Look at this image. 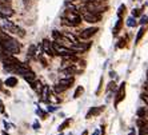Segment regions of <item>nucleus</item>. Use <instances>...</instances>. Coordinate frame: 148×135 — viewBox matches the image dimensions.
<instances>
[{
    "mask_svg": "<svg viewBox=\"0 0 148 135\" xmlns=\"http://www.w3.org/2000/svg\"><path fill=\"white\" fill-rule=\"evenodd\" d=\"M83 94H84V87H83V86H77V87H76V91L73 92V99L80 98Z\"/></svg>",
    "mask_w": 148,
    "mask_h": 135,
    "instance_id": "nucleus-13",
    "label": "nucleus"
},
{
    "mask_svg": "<svg viewBox=\"0 0 148 135\" xmlns=\"http://www.w3.org/2000/svg\"><path fill=\"white\" fill-rule=\"evenodd\" d=\"M110 75H111V78H115V76H116V74H115L114 71H111V72H110Z\"/></svg>",
    "mask_w": 148,
    "mask_h": 135,
    "instance_id": "nucleus-36",
    "label": "nucleus"
},
{
    "mask_svg": "<svg viewBox=\"0 0 148 135\" xmlns=\"http://www.w3.org/2000/svg\"><path fill=\"white\" fill-rule=\"evenodd\" d=\"M141 99L145 102V104H147V107H148V94H141Z\"/></svg>",
    "mask_w": 148,
    "mask_h": 135,
    "instance_id": "nucleus-28",
    "label": "nucleus"
},
{
    "mask_svg": "<svg viewBox=\"0 0 148 135\" xmlns=\"http://www.w3.org/2000/svg\"><path fill=\"white\" fill-rule=\"evenodd\" d=\"M41 48H43V52H44L45 55L48 56H55V50H53V44H52L51 42H49L48 39H44L43 40V43H41Z\"/></svg>",
    "mask_w": 148,
    "mask_h": 135,
    "instance_id": "nucleus-5",
    "label": "nucleus"
},
{
    "mask_svg": "<svg viewBox=\"0 0 148 135\" xmlns=\"http://www.w3.org/2000/svg\"><path fill=\"white\" fill-rule=\"evenodd\" d=\"M103 82H104V79H103V76H101V78H100L99 87H97V90H96V95H99V94L101 92V87H103Z\"/></svg>",
    "mask_w": 148,
    "mask_h": 135,
    "instance_id": "nucleus-26",
    "label": "nucleus"
},
{
    "mask_svg": "<svg viewBox=\"0 0 148 135\" xmlns=\"http://www.w3.org/2000/svg\"><path fill=\"white\" fill-rule=\"evenodd\" d=\"M4 84L7 87H16L17 86V78H15V76H10V78H7V79L4 80Z\"/></svg>",
    "mask_w": 148,
    "mask_h": 135,
    "instance_id": "nucleus-10",
    "label": "nucleus"
},
{
    "mask_svg": "<svg viewBox=\"0 0 148 135\" xmlns=\"http://www.w3.org/2000/svg\"><path fill=\"white\" fill-rule=\"evenodd\" d=\"M117 48H123V47H125V39L121 38L119 42H117V45H116Z\"/></svg>",
    "mask_w": 148,
    "mask_h": 135,
    "instance_id": "nucleus-23",
    "label": "nucleus"
},
{
    "mask_svg": "<svg viewBox=\"0 0 148 135\" xmlns=\"http://www.w3.org/2000/svg\"><path fill=\"white\" fill-rule=\"evenodd\" d=\"M124 12H125V6H124V4H121L120 7H119V10H117V16H119V17H123Z\"/></svg>",
    "mask_w": 148,
    "mask_h": 135,
    "instance_id": "nucleus-22",
    "label": "nucleus"
},
{
    "mask_svg": "<svg viewBox=\"0 0 148 135\" xmlns=\"http://www.w3.org/2000/svg\"><path fill=\"white\" fill-rule=\"evenodd\" d=\"M3 135H8V134H7V132H3Z\"/></svg>",
    "mask_w": 148,
    "mask_h": 135,
    "instance_id": "nucleus-40",
    "label": "nucleus"
},
{
    "mask_svg": "<svg viewBox=\"0 0 148 135\" xmlns=\"http://www.w3.org/2000/svg\"><path fill=\"white\" fill-rule=\"evenodd\" d=\"M125 86H127V84H125V82H123V83L119 86V88H117L116 96H115V102H114L115 107H117V106H119V103L124 101V98H125Z\"/></svg>",
    "mask_w": 148,
    "mask_h": 135,
    "instance_id": "nucleus-4",
    "label": "nucleus"
},
{
    "mask_svg": "<svg viewBox=\"0 0 148 135\" xmlns=\"http://www.w3.org/2000/svg\"><path fill=\"white\" fill-rule=\"evenodd\" d=\"M71 123H72V119H71V118L66 119V121L63 122L62 125L59 126V128H58V130H59V131H64V130H66V128H68V126L71 125Z\"/></svg>",
    "mask_w": 148,
    "mask_h": 135,
    "instance_id": "nucleus-12",
    "label": "nucleus"
},
{
    "mask_svg": "<svg viewBox=\"0 0 148 135\" xmlns=\"http://www.w3.org/2000/svg\"><path fill=\"white\" fill-rule=\"evenodd\" d=\"M97 31H99V28H97V27H90V28H86V30H83V31L79 34V38L82 39V40H87V39L92 38V36H93L95 34H96Z\"/></svg>",
    "mask_w": 148,
    "mask_h": 135,
    "instance_id": "nucleus-6",
    "label": "nucleus"
},
{
    "mask_svg": "<svg viewBox=\"0 0 148 135\" xmlns=\"http://www.w3.org/2000/svg\"><path fill=\"white\" fill-rule=\"evenodd\" d=\"M144 32H145V27H141L140 30H139V32H138V36H136V40H135V44H138V43L140 42V39L143 38Z\"/></svg>",
    "mask_w": 148,
    "mask_h": 135,
    "instance_id": "nucleus-19",
    "label": "nucleus"
},
{
    "mask_svg": "<svg viewBox=\"0 0 148 135\" xmlns=\"http://www.w3.org/2000/svg\"><path fill=\"white\" fill-rule=\"evenodd\" d=\"M31 87H32V90H35V91H38V92H40L41 91V83L39 82V80H35L34 83H31Z\"/></svg>",
    "mask_w": 148,
    "mask_h": 135,
    "instance_id": "nucleus-16",
    "label": "nucleus"
},
{
    "mask_svg": "<svg viewBox=\"0 0 148 135\" xmlns=\"http://www.w3.org/2000/svg\"><path fill=\"white\" fill-rule=\"evenodd\" d=\"M64 36H66L67 39H69V40L72 42V44H76V43H79V40H77V38H76L75 35L69 34V32H66V34H64Z\"/></svg>",
    "mask_w": 148,
    "mask_h": 135,
    "instance_id": "nucleus-18",
    "label": "nucleus"
},
{
    "mask_svg": "<svg viewBox=\"0 0 148 135\" xmlns=\"http://www.w3.org/2000/svg\"><path fill=\"white\" fill-rule=\"evenodd\" d=\"M34 128H35V130H39V128H40V125H39L38 122H35V123H34Z\"/></svg>",
    "mask_w": 148,
    "mask_h": 135,
    "instance_id": "nucleus-33",
    "label": "nucleus"
},
{
    "mask_svg": "<svg viewBox=\"0 0 148 135\" xmlns=\"http://www.w3.org/2000/svg\"><path fill=\"white\" fill-rule=\"evenodd\" d=\"M36 45L35 44H32V45H29V50H28V52H27V56H29V58H32V56H35V54H39V52H36Z\"/></svg>",
    "mask_w": 148,
    "mask_h": 135,
    "instance_id": "nucleus-17",
    "label": "nucleus"
},
{
    "mask_svg": "<svg viewBox=\"0 0 148 135\" xmlns=\"http://www.w3.org/2000/svg\"><path fill=\"white\" fill-rule=\"evenodd\" d=\"M53 90H55V92L56 94H60V92H63V91H66L67 90V88H66V87H64V86H62V84H56V86H55V88H53Z\"/></svg>",
    "mask_w": 148,
    "mask_h": 135,
    "instance_id": "nucleus-20",
    "label": "nucleus"
},
{
    "mask_svg": "<svg viewBox=\"0 0 148 135\" xmlns=\"http://www.w3.org/2000/svg\"><path fill=\"white\" fill-rule=\"evenodd\" d=\"M82 19L83 17L77 14V11H69V10H66V12H64V15L62 17L63 23L66 25H69V27H77L82 23Z\"/></svg>",
    "mask_w": 148,
    "mask_h": 135,
    "instance_id": "nucleus-1",
    "label": "nucleus"
},
{
    "mask_svg": "<svg viewBox=\"0 0 148 135\" xmlns=\"http://www.w3.org/2000/svg\"><path fill=\"white\" fill-rule=\"evenodd\" d=\"M1 84L3 83H1V80H0V91H3V86H1Z\"/></svg>",
    "mask_w": 148,
    "mask_h": 135,
    "instance_id": "nucleus-39",
    "label": "nucleus"
},
{
    "mask_svg": "<svg viewBox=\"0 0 148 135\" xmlns=\"http://www.w3.org/2000/svg\"><path fill=\"white\" fill-rule=\"evenodd\" d=\"M55 110H56V108L53 107V106H51V107H48V111H55Z\"/></svg>",
    "mask_w": 148,
    "mask_h": 135,
    "instance_id": "nucleus-37",
    "label": "nucleus"
},
{
    "mask_svg": "<svg viewBox=\"0 0 148 135\" xmlns=\"http://www.w3.org/2000/svg\"><path fill=\"white\" fill-rule=\"evenodd\" d=\"M82 17H83V20H84V21H87V23H91V24L99 23V21L101 20V15L90 12V11H87L86 8H83V11H82Z\"/></svg>",
    "mask_w": 148,
    "mask_h": 135,
    "instance_id": "nucleus-3",
    "label": "nucleus"
},
{
    "mask_svg": "<svg viewBox=\"0 0 148 135\" xmlns=\"http://www.w3.org/2000/svg\"><path fill=\"white\" fill-rule=\"evenodd\" d=\"M139 135H148V131H147V130H144V128H140Z\"/></svg>",
    "mask_w": 148,
    "mask_h": 135,
    "instance_id": "nucleus-31",
    "label": "nucleus"
},
{
    "mask_svg": "<svg viewBox=\"0 0 148 135\" xmlns=\"http://www.w3.org/2000/svg\"><path fill=\"white\" fill-rule=\"evenodd\" d=\"M73 82H75V78H73V76H67V78H62V79L59 80V84L64 86L66 88H69V87L73 84Z\"/></svg>",
    "mask_w": 148,
    "mask_h": 135,
    "instance_id": "nucleus-8",
    "label": "nucleus"
},
{
    "mask_svg": "<svg viewBox=\"0 0 148 135\" xmlns=\"http://www.w3.org/2000/svg\"><path fill=\"white\" fill-rule=\"evenodd\" d=\"M128 135H136V131H135V128H131V130H130V134Z\"/></svg>",
    "mask_w": 148,
    "mask_h": 135,
    "instance_id": "nucleus-34",
    "label": "nucleus"
},
{
    "mask_svg": "<svg viewBox=\"0 0 148 135\" xmlns=\"http://www.w3.org/2000/svg\"><path fill=\"white\" fill-rule=\"evenodd\" d=\"M31 0H24V6H25V8H28V7H31Z\"/></svg>",
    "mask_w": 148,
    "mask_h": 135,
    "instance_id": "nucleus-32",
    "label": "nucleus"
},
{
    "mask_svg": "<svg viewBox=\"0 0 148 135\" xmlns=\"http://www.w3.org/2000/svg\"><path fill=\"white\" fill-rule=\"evenodd\" d=\"M23 78H24V79L27 80V82H28V83H29V84H31V83H34L35 80H36V75H35V74L32 72V71H29V72H28V74H25V75L23 76Z\"/></svg>",
    "mask_w": 148,
    "mask_h": 135,
    "instance_id": "nucleus-11",
    "label": "nucleus"
},
{
    "mask_svg": "<svg viewBox=\"0 0 148 135\" xmlns=\"http://www.w3.org/2000/svg\"><path fill=\"white\" fill-rule=\"evenodd\" d=\"M36 114L40 115L41 119H47V112H44V111H41L40 108H38V110H36Z\"/></svg>",
    "mask_w": 148,
    "mask_h": 135,
    "instance_id": "nucleus-24",
    "label": "nucleus"
},
{
    "mask_svg": "<svg viewBox=\"0 0 148 135\" xmlns=\"http://www.w3.org/2000/svg\"><path fill=\"white\" fill-rule=\"evenodd\" d=\"M84 3H91V1H100V0H82Z\"/></svg>",
    "mask_w": 148,
    "mask_h": 135,
    "instance_id": "nucleus-35",
    "label": "nucleus"
},
{
    "mask_svg": "<svg viewBox=\"0 0 148 135\" xmlns=\"http://www.w3.org/2000/svg\"><path fill=\"white\" fill-rule=\"evenodd\" d=\"M145 23H148V17L147 16H143L140 20V24H145Z\"/></svg>",
    "mask_w": 148,
    "mask_h": 135,
    "instance_id": "nucleus-30",
    "label": "nucleus"
},
{
    "mask_svg": "<svg viewBox=\"0 0 148 135\" xmlns=\"http://www.w3.org/2000/svg\"><path fill=\"white\" fill-rule=\"evenodd\" d=\"M127 25H128V27H136V25H138L136 17H135V16L128 17V19H127Z\"/></svg>",
    "mask_w": 148,
    "mask_h": 135,
    "instance_id": "nucleus-15",
    "label": "nucleus"
},
{
    "mask_svg": "<svg viewBox=\"0 0 148 135\" xmlns=\"http://www.w3.org/2000/svg\"><path fill=\"white\" fill-rule=\"evenodd\" d=\"M0 112H5V108H4V103H3V101H0Z\"/></svg>",
    "mask_w": 148,
    "mask_h": 135,
    "instance_id": "nucleus-29",
    "label": "nucleus"
},
{
    "mask_svg": "<svg viewBox=\"0 0 148 135\" xmlns=\"http://www.w3.org/2000/svg\"><path fill=\"white\" fill-rule=\"evenodd\" d=\"M121 25H123V20H121V17H119V20H117L116 25H115V28H114V36H116V35L119 34V31H120Z\"/></svg>",
    "mask_w": 148,
    "mask_h": 135,
    "instance_id": "nucleus-14",
    "label": "nucleus"
},
{
    "mask_svg": "<svg viewBox=\"0 0 148 135\" xmlns=\"http://www.w3.org/2000/svg\"><path fill=\"white\" fill-rule=\"evenodd\" d=\"M147 119H148V116H147Z\"/></svg>",
    "mask_w": 148,
    "mask_h": 135,
    "instance_id": "nucleus-41",
    "label": "nucleus"
},
{
    "mask_svg": "<svg viewBox=\"0 0 148 135\" xmlns=\"http://www.w3.org/2000/svg\"><path fill=\"white\" fill-rule=\"evenodd\" d=\"M141 12H143V8H135V10L132 11V16L139 17L141 15Z\"/></svg>",
    "mask_w": 148,
    "mask_h": 135,
    "instance_id": "nucleus-21",
    "label": "nucleus"
},
{
    "mask_svg": "<svg viewBox=\"0 0 148 135\" xmlns=\"http://www.w3.org/2000/svg\"><path fill=\"white\" fill-rule=\"evenodd\" d=\"M115 88H116V83H115V82H111V83L108 84V87H107V91L108 92H111V91H114Z\"/></svg>",
    "mask_w": 148,
    "mask_h": 135,
    "instance_id": "nucleus-25",
    "label": "nucleus"
},
{
    "mask_svg": "<svg viewBox=\"0 0 148 135\" xmlns=\"http://www.w3.org/2000/svg\"><path fill=\"white\" fill-rule=\"evenodd\" d=\"M82 135H88V131H87V130H84V131L82 132Z\"/></svg>",
    "mask_w": 148,
    "mask_h": 135,
    "instance_id": "nucleus-38",
    "label": "nucleus"
},
{
    "mask_svg": "<svg viewBox=\"0 0 148 135\" xmlns=\"http://www.w3.org/2000/svg\"><path fill=\"white\" fill-rule=\"evenodd\" d=\"M92 135H104V132H103V130H101V127H100V128H97V130H95Z\"/></svg>",
    "mask_w": 148,
    "mask_h": 135,
    "instance_id": "nucleus-27",
    "label": "nucleus"
},
{
    "mask_svg": "<svg viewBox=\"0 0 148 135\" xmlns=\"http://www.w3.org/2000/svg\"><path fill=\"white\" fill-rule=\"evenodd\" d=\"M3 25H4V30H7V32H10V34L17 35V36H20V38H24V36H25L24 30H21L20 27H17L15 23L7 20V19H5V21L3 23Z\"/></svg>",
    "mask_w": 148,
    "mask_h": 135,
    "instance_id": "nucleus-2",
    "label": "nucleus"
},
{
    "mask_svg": "<svg viewBox=\"0 0 148 135\" xmlns=\"http://www.w3.org/2000/svg\"><path fill=\"white\" fill-rule=\"evenodd\" d=\"M40 101L41 102H49V87L48 86H43V88H41L40 91Z\"/></svg>",
    "mask_w": 148,
    "mask_h": 135,
    "instance_id": "nucleus-9",
    "label": "nucleus"
},
{
    "mask_svg": "<svg viewBox=\"0 0 148 135\" xmlns=\"http://www.w3.org/2000/svg\"><path fill=\"white\" fill-rule=\"evenodd\" d=\"M104 106H100V107H92V108H90V111L87 112V115H86V119H91L92 116H97V115H100L101 112L104 111Z\"/></svg>",
    "mask_w": 148,
    "mask_h": 135,
    "instance_id": "nucleus-7",
    "label": "nucleus"
}]
</instances>
